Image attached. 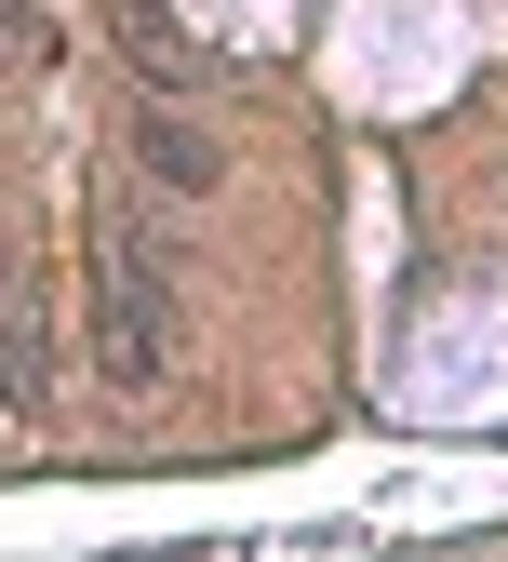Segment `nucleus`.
Returning <instances> with one entry per match:
<instances>
[{
  "instance_id": "1",
  "label": "nucleus",
  "mask_w": 508,
  "mask_h": 562,
  "mask_svg": "<svg viewBox=\"0 0 508 562\" xmlns=\"http://www.w3.org/2000/svg\"><path fill=\"white\" fill-rule=\"evenodd\" d=\"M94 295H108V375L148 389V375H161V281H148L134 215H108V241H94Z\"/></svg>"
}]
</instances>
